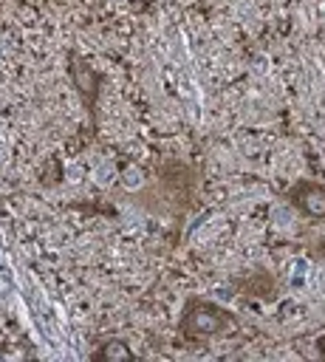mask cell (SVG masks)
Wrapping results in <instances>:
<instances>
[{
  "mask_svg": "<svg viewBox=\"0 0 325 362\" xmlns=\"http://www.w3.org/2000/svg\"><path fill=\"white\" fill-rule=\"evenodd\" d=\"M285 198L308 218H325V184L319 181H297Z\"/></svg>",
  "mask_w": 325,
  "mask_h": 362,
  "instance_id": "cell-2",
  "label": "cell"
},
{
  "mask_svg": "<svg viewBox=\"0 0 325 362\" xmlns=\"http://www.w3.org/2000/svg\"><path fill=\"white\" fill-rule=\"evenodd\" d=\"M99 356H102V359H119V356H122V359H130L133 354H130V348H127L124 342H107Z\"/></svg>",
  "mask_w": 325,
  "mask_h": 362,
  "instance_id": "cell-3",
  "label": "cell"
},
{
  "mask_svg": "<svg viewBox=\"0 0 325 362\" xmlns=\"http://www.w3.org/2000/svg\"><path fill=\"white\" fill-rule=\"evenodd\" d=\"M317 351H319V354H322V356H325V334H322V337H319V339H317Z\"/></svg>",
  "mask_w": 325,
  "mask_h": 362,
  "instance_id": "cell-4",
  "label": "cell"
},
{
  "mask_svg": "<svg viewBox=\"0 0 325 362\" xmlns=\"http://www.w3.org/2000/svg\"><path fill=\"white\" fill-rule=\"evenodd\" d=\"M232 322V314L209 300H198L192 297L187 305H184V317H181V334L189 337V339H198V337H215L220 334L226 325Z\"/></svg>",
  "mask_w": 325,
  "mask_h": 362,
  "instance_id": "cell-1",
  "label": "cell"
}]
</instances>
